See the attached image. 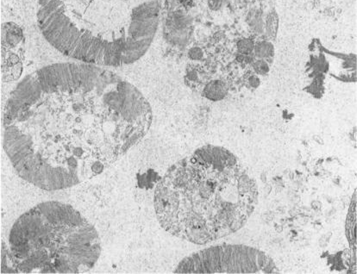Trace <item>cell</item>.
Returning <instances> with one entry per match:
<instances>
[{"label": "cell", "instance_id": "1", "mask_svg": "<svg viewBox=\"0 0 357 274\" xmlns=\"http://www.w3.org/2000/svg\"><path fill=\"white\" fill-rule=\"evenodd\" d=\"M3 148L18 176L45 191L103 173L133 148L137 116L121 79L30 93L14 89L3 119Z\"/></svg>", "mask_w": 357, "mask_h": 274}, {"label": "cell", "instance_id": "2", "mask_svg": "<svg viewBox=\"0 0 357 274\" xmlns=\"http://www.w3.org/2000/svg\"><path fill=\"white\" fill-rule=\"evenodd\" d=\"M258 195L256 180L234 153L206 145L167 170L155 186L154 208L169 235L206 245L243 228Z\"/></svg>", "mask_w": 357, "mask_h": 274}, {"label": "cell", "instance_id": "3", "mask_svg": "<svg viewBox=\"0 0 357 274\" xmlns=\"http://www.w3.org/2000/svg\"><path fill=\"white\" fill-rule=\"evenodd\" d=\"M102 252L94 226L75 207L46 201L22 214L2 245V273H84Z\"/></svg>", "mask_w": 357, "mask_h": 274}, {"label": "cell", "instance_id": "4", "mask_svg": "<svg viewBox=\"0 0 357 274\" xmlns=\"http://www.w3.org/2000/svg\"><path fill=\"white\" fill-rule=\"evenodd\" d=\"M278 268L267 254L241 244H220L189 255L178 263L174 273H275Z\"/></svg>", "mask_w": 357, "mask_h": 274}, {"label": "cell", "instance_id": "5", "mask_svg": "<svg viewBox=\"0 0 357 274\" xmlns=\"http://www.w3.org/2000/svg\"><path fill=\"white\" fill-rule=\"evenodd\" d=\"M351 211H349L348 222H347V236L349 237V240L351 241V246L352 243L354 244L356 247V195H354V200H353V206L351 204Z\"/></svg>", "mask_w": 357, "mask_h": 274}, {"label": "cell", "instance_id": "6", "mask_svg": "<svg viewBox=\"0 0 357 274\" xmlns=\"http://www.w3.org/2000/svg\"><path fill=\"white\" fill-rule=\"evenodd\" d=\"M255 56L259 59H266V58L274 56V47L268 43H261L257 45L254 49Z\"/></svg>", "mask_w": 357, "mask_h": 274}, {"label": "cell", "instance_id": "7", "mask_svg": "<svg viewBox=\"0 0 357 274\" xmlns=\"http://www.w3.org/2000/svg\"><path fill=\"white\" fill-rule=\"evenodd\" d=\"M253 68L255 73H256L257 75H265L269 72V66L268 62H266L262 59L255 61L253 63Z\"/></svg>", "mask_w": 357, "mask_h": 274}, {"label": "cell", "instance_id": "8", "mask_svg": "<svg viewBox=\"0 0 357 274\" xmlns=\"http://www.w3.org/2000/svg\"><path fill=\"white\" fill-rule=\"evenodd\" d=\"M238 50L241 54L244 56H249V54L254 50L252 43L244 40V41L238 43Z\"/></svg>", "mask_w": 357, "mask_h": 274}, {"label": "cell", "instance_id": "9", "mask_svg": "<svg viewBox=\"0 0 357 274\" xmlns=\"http://www.w3.org/2000/svg\"><path fill=\"white\" fill-rule=\"evenodd\" d=\"M190 56H191L192 59L199 60V59H200V58L202 57V51H200V50H197V52H196V50H192V53H190Z\"/></svg>", "mask_w": 357, "mask_h": 274}]
</instances>
